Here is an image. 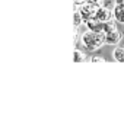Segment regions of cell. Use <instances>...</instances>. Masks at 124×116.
Returning <instances> with one entry per match:
<instances>
[{
  "label": "cell",
  "instance_id": "1",
  "mask_svg": "<svg viewBox=\"0 0 124 116\" xmlns=\"http://www.w3.org/2000/svg\"><path fill=\"white\" fill-rule=\"evenodd\" d=\"M80 44H82L88 51H96V49H99V48L105 44L104 32H93V31L86 29V31L82 32V35H80Z\"/></svg>",
  "mask_w": 124,
  "mask_h": 116
},
{
  "label": "cell",
  "instance_id": "2",
  "mask_svg": "<svg viewBox=\"0 0 124 116\" xmlns=\"http://www.w3.org/2000/svg\"><path fill=\"white\" fill-rule=\"evenodd\" d=\"M98 7H99L98 5H92V3L85 2V3L76 6V10L80 13V16H82V19H83V22H85V20H89V19L95 18V15H96V12H98Z\"/></svg>",
  "mask_w": 124,
  "mask_h": 116
},
{
  "label": "cell",
  "instance_id": "3",
  "mask_svg": "<svg viewBox=\"0 0 124 116\" xmlns=\"http://www.w3.org/2000/svg\"><path fill=\"white\" fill-rule=\"evenodd\" d=\"M104 39H105L107 45H118L120 41L123 39V33L118 28H114L111 31L104 32Z\"/></svg>",
  "mask_w": 124,
  "mask_h": 116
},
{
  "label": "cell",
  "instance_id": "4",
  "mask_svg": "<svg viewBox=\"0 0 124 116\" xmlns=\"http://www.w3.org/2000/svg\"><path fill=\"white\" fill-rule=\"evenodd\" d=\"M95 18H96L98 20H101V22L111 20V19H112V9L105 7V6H102V5H101V6L98 7V12H96Z\"/></svg>",
  "mask_w": 124,
  "mask_h": 116
},
{
  "label": "cell",
  "instance_id": "5",
  "mask_svg": "<svg viewBox=\"0 0 124 116\" xmlns=\"http://www.w3.org/2000/svg\"><path fill=\"white\" fill-rule=\"evenodd\" d=\"M112 19L117 23H124V2L114 5V7H112Z\"/></svg>",
  "mask_w": 124,
  "mask_h": 116
},
{
  "label": "cell",
  "instance_id": "6",
  "mask_svg": "<svg viewBox=\"0 0 124 116\" xmlns=\"http://www.w3.org/2000/svg\"><path fill=\"white\" fill-rule=\"evenodd\" d=\"M86 25V29L89 31H93V32H104V22L98 20L96 18H92L89 20H85L83 22Z\"/></svg>",
  "mask_w": 124,
  "mask_h": 116
},
{
  "label": "cell",
  "instance_id": "7",
  "mask_svg": "<svg viewBox=\"0 0 124 116\" xmlns=\"http://www.w3.org/2000/svg\"><path fill=\"white\" fill-rule=\"evenodd\" d=\"M112 58L117 63H124V46H115L112 49Z\"/></svg>",
  "mask_w": 124,
  "mask_h": 116
},
{
  "label": "cell",
  "instance_id": "8",
  "mask_svg": "<svg viewBox=\"0 0 124 116\" xmlns=\"http://www.w3.org/2000/svg\"><path fill=\"white\" fill-rule=\"evenodd\" d=\"M73 61L75 63H83V61H86V55H85V52H82L80 49H75V54H73Z\"/></svg>",
  "mask_w": 124,
  "mask_h": 116
},
{
  "label": "cell",
  "instance_id": "9",
  "mask_svg": "<svg viewBox=\"0 0 124 116\" xmlns=\"http://www.w3.org/2000/svg\"><path fill=\"white\" fill-rule=\"evenodd\" d=\"M73 22H75V28H79L80 25H82V22H83V19H82V16H80V13L76 10L75 12V18H73Z\"/></svg>",
  "mask_w": 124,
  "mask_h": 116
},
{
  "label": "cell",
  "instance_id": "10",
  "mask_svg": "<svg viewBox=\"0 0 124 116\" xmlns=\"http://www.w3.org/2000/svg\"><path fill=\"white\" fill-rule=\"evenodd\" d=\"M89 61H91V63H105V60H104L102 57H92Z\"/></svg>",
  "mask_w": 124,
  "mask_h": 116
},
{
  "label": "cell",
  "instance_id": "11",
  "mask_svg": "<svg viewBox=\"0 0 124 116\" xmlns=\"http://www.w3.org/2000/svg\"><path fill=\"white\" fill-rule=\"evenodd\" d=\"M88 3H92V5H98V6H101L102 5V0H86Z\"/></svg>",
  "mask_w": 124,
  "mask_h": 116
},
{
  "label": "cell",
  "instance_id": "12",
  "mask_svg": "<svg viewBox=\"0 0 124 116\" xmlns=\"http://www.w3.org/2000/svg\"><path fill=\"white\" fill-rule=\"evenodd\" d=\"M86 0H75V5L76 6H79V5H82V3H85Z\"/></svg>",
  "mask_w": 124,
  "mask_h": 116
}]
</instances>
